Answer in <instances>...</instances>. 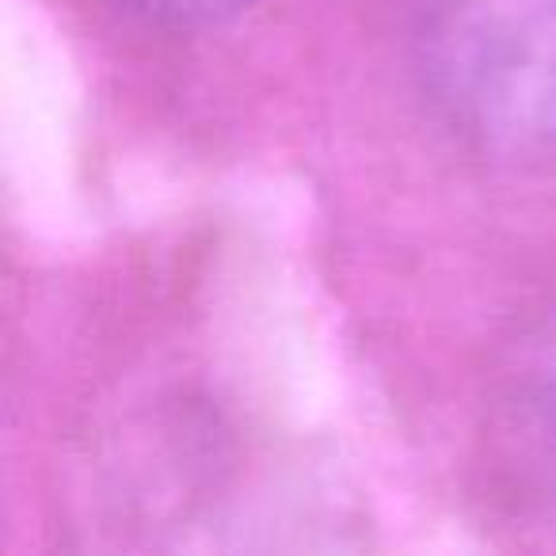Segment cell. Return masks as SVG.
<instances>
[{"label":"cell","mask_w":556,"mask_h":556,"mask_svg":"<svg viewBox=\"0 0 556 556\" xmlns=\"http://www.w3.org/2000/svg\"><path fill=\"white\" fill-rule=\"evenodd\" d=\"M416 70L439 118L477 153L556 156V0H427Z\"/></svg>","instance_id":"obj_1"},{"label":"cell","mask_w":556,"mask_h":556,"mask_svg":"<svg viewBox=\"0 0 556 556\" xmlns=\"http://www.w3.org/2000/svg\"><path fill=\"white\" fill-rule=\"evenodd\" d=\"M118 4L164 27H210L244 12L252 0H118Z\"/></svg>","instance_id":"obj_2"}]
</instances>
